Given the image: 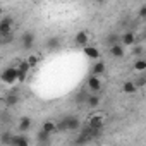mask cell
I'll return each mask as SVG.
<instances>
[{
    "mask_svg": "<svg viewBox=\"0 0 146 146\" xmlns=\"http://www.w3.org/2000/svg\"><path fill=\"white\" fill-rule=\"evenodd\" d=\"M137 88H139V86H137L134 81H125V83L122 84V91H124L125 95H132V93H136Z\"/></svg>",
    "mask_w": 146,
    "mask_h": 146,
    "instance_id": "cell-17",
    "label": "cell"
},
{
    "mask_svg": "<svg viewBox=\"0 0 146 146\" xmlns=\"http://www.w3.org/2000/svg\"><path fill=\"white\" fill-rule=\"evenodd\" d=\"M60 45H62V41H60L58 36H48V38L45 40V48H46L48 52H55L57 48H60Z\"/></svg>",
    "mask_w": 146,
    "mask_h": 146,
    "instance_id": "cell-7",
    "label": "cell"
},
{
    "mask_svg": "<svg viewBox=\"0 0 146 146\" xmlns=\"http://www.w3.org/2000/svg\"><path fill=\"white\" fill-rule=\"evenodd\" d=\"M86 86H88V90H90L91 93H100V91H102V81H100V76H96V74L88 76V79H86Z\"/></svg>",
    "mask_w": 146,
    "mask_h": 146,
    "instance_id": "cell-2",
    "label": "cell"
},
{
    "mask_svg": "<svg viewBox=\"0 0 146 146\" xmlns=\"http://www.w3.org/2000/svg\"><path fill=\"white\" fill-rule=\"evenodd\" d=\"M28 79V72H23V70H19V78H17V83H24Z\"/></svg>",
    "mask_w": 146,
    "mask_h": 146,
    "instance_id": "cell-28",
    "label": "cell"
},
{
    "mask_svg": "<svg viewBox=\"0 0 146 146\" xmlns=\"http://www.w3.org/2000/svg\"><path fill=\"white\" fill-rule=\"evenodd\" d=\"M17 69H19V70H23V72H29L33 67L29 65V62H28V60H23V62H19V64H17Z\"/></svg>",
    "mask_w": 146,
    "mask_h": 146,
    "instance_id": "cell-23",
    "label": "cell"
},
{
    "mask_svg": "<svg viewBox=\"0 0 146 146\" xmlns=\"http://www.w3.org/2000/svg\"><path fill=\"white\" fill-rule=\"evenodd\" d=\"M132 53H134V55H136V57H139V55H141V53H143V46H136V48H134V50H132Z\"/></svg>",
    "mask_w": 146,
    "mask_h": 146,
    "instance_id": "cell-29",
    "label": "cell"
},
{
    "mask_svg": "<svg viewBox=\"0 0 146 146\" xmlns=\"http://www.w3.org/2000/svg\"><path fill=\"white\" fill-rule=\"evenodd\" d=\"M119 41H120V36H119V35H113V33H112V35H108V36H107V45H108V46L117 45Z\"/></svg>",
    "mask_w": 146,
    "mask_h": 146,
    "instance_id": "cell-22",
    "label": "cell"
},
{
    "mask_svg": "<svg viewBox=\"0 0 146 146\" xmlns=\"http://www.w3.org/2000/svg\"><path fill=\"white\" fill-rule=\"evenodd\" d=\"M102 103V98L98 96V93H90V96H88V102H86V105L90 107V108H96L98 105Z\"/></svg>",
    "mask_w": 146,
    "mask_h": 146,
    "instance_id": "cell-18",
    "label": "cell"
},
{
    "mask_svg": "<svg viewBox=\"0 0 146 146\" xmlns=\"http://www.w3.org/2000/svg\"><path fill=\"white\" fill-rule=\"evenodd\" d=\"M96 64H93V74H96V76H102V74H105V70H107V65H105V62L103 60H95Z\"/></svg>",
    "mask_w": 146,
    "mask_h": 146,
    "instance_id": "cell-16",
    "label": "cell"
},
{
    "mask_svg": "<svg viewBox=\"0 0 146 146\" xmlns=\"http://www.w3.org/2000/svg\"><path fill=\"white\" fill-rule=\"evenodd\" d=\"M0 141H2V144H11V141H12V136H11L9 132H5V134L2 136V139H0Z\"/></svg>",
    "mask_w": 146,
    "mask_h": 146,
    "instance_id": "cell-26",
    "label": "cell"
},
{
    "mask_svg": "<svg viewBox=\"0 0 146 146\" xmlns=\"http://www.w3.org/2000/svg\"><path fill=\"white\" fill-rule=\"evenodd\" d=\"M137 17H139V19H146V5H141V7H139Z\"/></svg>",
    "mask_w": 146,
    "mask_h": 146,
    "instance_id": "cell-27",
    "label": "cell"
},
{
    "mask_svg": "<svg viewBox=\"0 0 146 146\" xmlns=\"http://www.w3.org/2000/svg\"><path fill=\"white\" fill-rule=\"evenodd\" d=\"M35 40H36L35 33L26 31V33H23V36H21V46H23L24 50H31V48L35 46Z\"/></svg>",
    "mask_w": 146,
    "mask_h": 146,
    "instance_id": "cell-5",
    "label": "cell"
},
{
    "mask_svg": "<svg viewBox=\"0 0 146 146\" xmlns=\"http://www.w3.org/2000/svg\"><path fill=\"white\" fill-rule=\"evenodd\" d=\"M4 102H5V105H11V107H12V105H17V103H19V91H17V90H12V91L4 98Z\"/></svg>",
    "mask_w": 146,
    "mask_h": 146,
    "instance_id": "cell-12",
    "label": "cell"
},
{
    "mask_svg": "<svg viewBox=\"0 0 146 146\" xmlns=\"http://www.w3.org/2000/svg\"><path fill=\"white\" fill-rule=\"evenodd\" d=\"M134 70H137V72H144V70H146V58L137 57V58L134 60Z\"/></svg>",
    "mask_w": 146,
    "mask_h": 146,
    "instance_id": "cell-20",
    "label": "cell"
},
{
    "mask_svg": "<svg viewBox=\"0 0 146 146\" xmlns=\"http://www.w3.org/2000/svg\"><path fill=\"white\" fill-rule=\"evenodd\" d=\"M88 96H90V93L81 90V91H78V95L74 96V102L79 103V105H81V103H86V102H88Z\"/></svg>",
    "mask_w": 146,
    "mask_h": 146,
    "instance_id": "cell-21",
    "label": "cell"
},
{
    "mask_svg": "<svg viewBox=\"0 0 146 146\" xmlns=\"http://www.w3.org/2000/svg\"><path fill=\"white\" fill-rule=\"evenodd\" d=\"M41 129L46 131V132H50V134H57V132H58L57 122H53V120H45V122L41 124Z\"/></svg>",
    "mask_w": 146,
    "mask_h": 146,
    "instance_id": "cell-15",
    "label": "cell"
},
{
    "mask_svg": "<svg viewBox=\"0 0 146 146\" xmlns=\"http://www.w3.org/2000/svg\"><path fill=\"white\" fill-rule=\"evenodd\" d=\"M57 127H58V132H67V124H65L64 119H60V120L57 122Z\"/></svg>",
    "mask_w": 146,
    "mask_h": 146,
    "instance_id": "cell-25",
    "label": "cell"
},
{
    "mask_svg": "<svg viewBox=\"0 0 146 146\" xmlns=\"http://www.w3.org/2000/svg\"><path fill=\"white\" fill-rule=\"evenodd\" d=\"M50 136H52L50 132H46V131L40 129V132L36 134V141H38V143H45V144H46V143H50Z\"/></svg>",
    "mask_w": 146,
    "mask_h": 146,
    "instance_id": "cell-19",
    "label": "cell"
},
{
    "mask_svg": "<svg viewBox=\"0 0 146 146\" xmlns=\"http://www.w3.org/2000/svg\"><path fill=\"white\" fill-rule=\"evenodd\" d=\"M29 141L28 137H24L23 134H14L12 136V141H11V146H28Z\"/></svg>",
    "mask_w": 146,
    "mask_h": 146,
    "instance_id": "cell-14",
    "label": "cell"
},
{
    "mask_svg": "<svg viewBox=\"0 0 146 146\" xmlns=\"http://www.w3.org/2000/svg\"><path fill=\"white\" fill-rule=\"evenodd\" d=\"M144 88H146V84H144Z\"/></svg>",
    "mask_w": 146,
    "mask_h": 146,
    "instance_id": "cell-31",
    "label": "cell"
},
{
    "mask_svg": "<svg viewBox=\"0 0 146 146\" xmlns=\"http://www.w3.org/2000/svg\"><path fill=\"white\" fill-rule=\"evenodd\" d=\"M74 41H76V45L78 46H86L88 45V41H90V36H88V33L86 31H78L76 33V36H74Z\"/></svg>",
    "mask_w": 146,
    "mask_h": 146,
    "instance_id": "cell-9",
    "label": "cell"
},
{
    "mask_svg": "<svg viewBox=\"0 0 146 146\" xmlns=\"http://www.w3.org/2000/svg\"><path fill=\"white\" fill-rule=\"evenodd\" d=\"M31 125H33V120H31V117L24 115V117H21V119H19L17 129H19V132H28V131L31 129Z\"/></svg>",
    "mask_w": 146,
    "mask_h": 146,
    "instance_id": "cell-8",
    "label": "cell"
},
{
    "mask_svg": "<svg viewBox=\"0 0 146 146\" xmlns=\"http://www.w3.org/2000/svg\"><path fill=\"white\" fill-rule=\"evenodd\" d=\"M91 127H95V129H103V124H105V120H103V115H100V113H95V115H91L90 117V122H88Z\"/></svg>",
    "mask_w": 146,
    "mask_h": 146,
    "instance_id": "cell-11",
    "label": "cell"
},
{
    "mask_svg": "<svg viewBox=\"0 0 146 146\" xmlns=\"http://www.w3.org/2000/svg\"><path fill=\"white\" fill-rule=\"evenodd\" d=\"M65 124H67V132H74V131H81V120L76 115H67L64 117Z\"/></svg>",
    "mask_w": 146,
    "mask_h": 146,
    "instance_id": "cell-3",
    "label": "cell"
},
{
    "mask_svg": "<svg viewBox=\"0 0 146 146\" xmlns=\"http://www.w3.org/2000/svg\"><path fill=\"white\" fill-rule=\"evenodd\" d=\"M136 35L132 33V31H124L122 35H120V43L124 45V46H134L136 45Z\"/></svg>",
    "mask_w": 146,
    "mask_h": 146,
    "instance_id": "cell-6",
    "label": "cell"
},
{
    "mask_svg": "<svg viewBox=\"0 0 146 146\" xmlns=\"http://www.w3.org/2000/svg\"><path fill=\"white\" fill-rule=\"evenodd\" d=\"M108 50H110V55L115 57V58H122V57H124V45H122V43L112 45Z\"/></svg>",
    "mask_w": 146,
    "mask_h": 146,
    "instance_id": "cell-13",
    "label": "cell"
},
{
    "mask_svg": "<svg viewBox=\"0 0 146 146\" xmlns=\"http://www.w3.org/2000/svg\"><path fill=\"white\" fill-rule=\"evenodd\" d=\"M91 2H93V4H96V5H102V4H105V2H107V0H91Z\"/></svg>",
    "mask_w": 146,
    "mask_h": 146,
    "instance_id": "cell-30",
    "label": "cell"
},
{
    "mask_svg": "<svg viewBox=\"0 0 146 146\" xmlns=\"http://www.w3.org/2000/svg\"><path fill=\"white\" fill-rule=\"evenodd\" d=\"M17 78H19V69H17V65L5 67V69L2 70V76H0L2 83H5V84H14V83H17Z\"/></svg>",
    "mask_w": 146,
    "mask_h": 146,
    "instance_id": "cell-1",
    "label": "cell"
},
{
    "mask_svg": "<svg viewBox=\"0 0 146 146\" xmlns=\"http://www.w3.org/2000/svg\"><path fill=\"white\" fill-rule=\"evenodd\" d=\"M26 60L29 62V65H31L33 69H35V67H36V65L40 64V57H38V55H29V57H28Z\"/></svg>",
    "mask_w": 146,
    "mask_h": 146,
    "instance_id": "cell-24",
    "label": "cell"
},
{
    "mask_svg": "<svg viewBox=\"0 0 146 146\" xmlns=\"http://www.w3.org/2000/svg\"><path fill=\"white\" fill-rule=\"evenodd\" d=\"M83 52H84V55H86L88 58H91V60H98V58H100V50H98L96 46L86 45V46H83Z\"/></svg>",
    "mask_w": 146,
    "mask_h": 146,
    "instance_id": "cell-10",
    "label": "cell"
},
{
    "mask_svg": "<svg viewBox=\"0 0 146 146\" xmlns=\"http://www.w3.org/2000/svg\"><path fill=\"white\" fill-rule=\"evenodd\" d=\"M12 26H14L12 17L4 16L2 19H0V35H2V36H5V35H12Z\"/></svg>",
    "mask_w": 146,
    "mask_h": 146,
    "instance_id": "cell-4",
    "label": "cell"
}]
</instances>
